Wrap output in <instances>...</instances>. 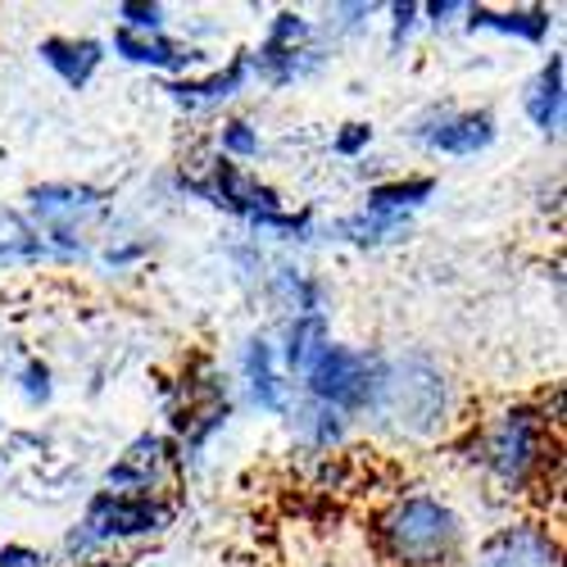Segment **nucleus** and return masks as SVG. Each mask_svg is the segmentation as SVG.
<instances>
[{
	"mask_svg": "<svg viewBox=\"0 0 567 567\" xmlns=\"http://www.w3.org/2000/svg\"><path fill=\"white\" fill-rule=\"evenodd\" d=\"M332 19H337V28H341V32H359V28H368L372 6H337V10H332Z\"/></svg>",
	"mask_w": 567,
	"mask_h": 567,
	"instance_id": "c756f323",
	"label": "nucleus"
},
{
	"mask_svg": "<svg viewBox=\"0 0 567 567\" xmlns=\"http://www.w3.org/2000/svg\"><path fill=\"white\" fill-rule=\"evenodd\" d=\"M422 10V23L427 28H445V23H454L467 6H458V0H432V6H417Z\"/></svg>",
	"mask_w": 567,
	"mask_h": 567,
	"instance_id": "c85d7f7f",
	"label": "nucleus"
},
{
	"mask_svg": "<svg viewBox=\"0 0 567 567\" xmlns=\"http://www.w3.org/2000/svg\"><path fill=\"white\" fill-rule=\"evenodd\" d=\"M495 114L486 110H432L413 123V141L432 155H450V159H467L495 146Z\"/></svg>",
	"mask_w": 567,
	"mask_h": 567,
	"instance_id": "9b49d317",
	"label": "nucleus"
},
{
	"mask_svg": "<svg viewBox=\"0 0 567 567\" xmlns=\"http://www.w3.org/2000/svg\"><path fill=\"white\" fill-rule=\"evenodd\" d=\"M554 10L549 6H513V10H495V6H467L463 10V28L467 32H495V37H513L527 45H545L554 32Z\"/></svg>",
	"mask_w": 567,
	"mask_h": 567,
	"instance_id": "2eb2a0df",
	"label": "nucleus"
},
{
	"mask_svg": "<svg viewBox=\"0 0 567 567\" xmlns=\"http://www.w3.org/2000/svg\"><path fill=\"white\" fill-rule=\"evenodd\" d=\"M386 14H391V45L400 51V45L409 41V32L422 23V10L413 6V0H395V6H391Z\"/></svg>",
	"mask_w": 567,
	"mask_h": 567,
	"instance_id": "bb28decb",
	"label": "nucleus"
},
{
	"mask_svg": "<svg viewBox=\"0 0 567 567\" xmlns=\"http://www.w3.org/2000/svg\"><path fill=\"white\" fill-rule=\"evenodd\" d=\"M177 192L186 196H196L231 218H241L246 227L255 231H272V236H287V241H309V231H313V214L309 209H287L277 196V186L259 182L255 173H246L241 164H231V159H205L196 164L192 173H177Z\"/></svg>",
	"mask_w": 567,
	"mask_h": 567,
	"instance_id": "20e7f679",
	"label": "nucleus"
},
{
	"mask_svg": "<svg viewBox=\"0 0 567 567\" xmlns=\"http://www.w3.org/2000/svg\"><path fill=\"white\" fill-rule=\"evenodd\" d=\"M558 450H563V436L545 427L536 400H504L486 417L467 422V432L458 441V454L472 467H482L486 477L513 499L532 495L536 477Z\"/></svg>",
	"mask_w": 567,
	"mask_h": 567,
	"instance_id": "f257e3e1",
	"label": "nucleus"
},
{
	"mask_svg": "<svg viewBox=\"0 0 567 567\" xmlns=\"http://www.w3.org/2000/svg\"><path fill=\"white\" fill-rule=\"evenodd\" d=\"M377 377H382V354L332 341L318 354V363L300 377V386H305V400L337 409L341 417H354V413H368Z\"/></svg>",
	"mask_w": 567,
	"mask_h": 567,
	"instance_id": "0eeeda50",
	"label": "nucleus"
},
{
	"mask_svg": "<svg viewBox=\"0 0 567 567\" xmlns=\"http://www.w3.org/2000/svg\"><path fill=\"white\" fill-rule=\"evenodd\" d=\"M177 517V499L168 495H114L96 491L86 499L82 517L64 532V558L69 563H91L96 554L127 545V540H151L164 536Z\"/></svg>",
	"mask_w": 567,
	"mask_h": 567,
	"instance_id": "39448f33",
	"label": "nucleus"
},
{
	"mask_svg": "<svg viewBox=\"0 0 567 567\" xmlns=\"http://www.w3.org/2000/svg\"><path fill=\"white\" fill-rule=\"evenodd\" d=\"M477 567H563V536L549 517H513L482 540Z\"/></svg>",
	"mask_w": 567,
	"mask_h": 567,
	"instance_id": "1a4fd4ad",
	"label": "nucleus"
},
{
	"mask_svg": "<svg viewBox=\"0 0 567 567\" xmlns=\"http://www.w3.org/2000/svg\"><path fill=\"white\" fill-rule=\"evenodd\" d=\"M0 567H51V558L32 545H0Z\"/></svg>",
	"mask_w": 567,
	"mask_h": 567,
	"instance_id": "cd10ccee",
	"label": "nucleus"
},
{
	"mask_svg": "<svg viewBox=\"0 0 567 567\" xmlns=\"http://www.w3.org/2000/svg\"><path fill=\"white\" fill-rule=\"evenodd\" d=\"M291 427L300 432V441H305L313 454H332V450H341V441H346V432H350V417H341L337 409H327V404L305 400V404L291 413Z\"/></svg>",
	"mask_w": 567,
	"mask_h": 567,
	"instance_id": "aec40b11",
	"label": "nucleus"
},
{
	"mask_svg": "<svg viewBox=\"0 0 567 567\" xmlns=\"http://www.w3.org/2000/svg\"><path fill=\"white\" fill-rule=\"evenodd\" d=\"M146 250H151L146 241H127V246H110V250H105V264H110V268H127V264H136V259H141V255H146Z\"/></svg>",
	"mask_w": 567,
	"mask_h": 567,
	"instance_id": "7c9ffc66",
	"label": "nucleus"
},
{
	"mask_svg": "<svg viewBox=\"0 0 567 567\" xmlns=\"http://www.w3.org/2000/svg\"><path fill=\"white\" fill-rule=\"evenodd\" d=\"M250 78H255L250 51H236L223 69H214L205 78H173V82H164V91H168V101L182 105L186 114H205V110L227 105L231 96H241Z\"/></svg>",
	"mask_w": 567,
	"mask_h": 567,
	"instance_id": "f8f14e48",
	"label": "nucleus"
},
{
	"mask_svg": "<svg viewBox=\"0 0 567 567\" xmlns=\"http://www.w3.org/2000/svg\"><path fill=\"white\" fill-rule=\"evenodd\" d=\"M250 69L268 86H291L322 69V51L313 45V23L296 10H281L268 19L259 51H250Z\"/></svg>",
	"mask_w": 567,
	"mask_h": 567,
	"instance_id": "6e6552de",
	"label": "nucleus"
},
{
	"mask_svg": "<svg viewBox=\"0 0 567 567\" xmlns=\"http://www.w3.org/2000/svg\"><path fill=\"white\" fill-rule=\"evenodd\" d=\"M400 231H409V223H391V218H377V214H363V209L337 223V236H341V241H350V246H359V250L386 246V241H395Z\"/></svg>",
	"mask_w": 567,
	"mask_h": 567,
	"instance_id": "4be33fe9",
	"label": "nucleus"
},
{
	"mask_svg": "<svg viewBox=\"0 0 567 567\" xmlns=\"http://www.w3.org/2000/svg\"><path fill=\"white\" fill-rule=\"evenodd\" d=\"M441 192V182L427 177V173H413V177H395V182H377L368 186V200H363V214H377V218H391V223H409L417 209H427L432 196Z\"/></svg>",
	"mask_w": 567,
	"mask_h": 567,
	"instance_id": "a211bd4d",
	"label": "nucleus"
},
{
	"mask_svg": "<svg viewBox=\"0 0 567 567\" xmlns=\"http://www.w3.org/2000/svg\"><path fill=\"white\" fill-rule=\"evenodd\" d=\"M368 417L377 432H386L395 441H436L454 417L445 368L427 354L382 359V377H377Z\"/></svg>",
	"mask_w": 567,
	"mask_h": 567,
	"instance_id": "7ed1b4c3",
	"label": "nucleus"
},
{
	"mask_svg": "<svg viewBox=\"0 0 567 567\" xmlns=\"http://www.w3.org/2000/svg\"><path fill=\"white\" fill-rule=\"evenodd\" d=\"M114 55L127 60V64H136V69L168 73V82H173V78H186V69L200 60L196 45H182V41H173L168 32L141 37V32H123V28H114Z\"/></svg>",
	"mask_w": 567,
	"mask_h": 567,
	"instance_id": "4468645a",
	"label": "nucleus"
},
{
	"mask_svg": "<svg viewBox=\"0 0 567 567\" xmlns=\"http://www.w3.org/2000/svg\"><path fill=\"white\" fill-rule=\"evenodd\" d=\"M368 146H372V123H341L332 136V155L341 159H359L368 155Z\"/></svg>",
	"mask_w": 567,
	"mask_h": 567,
	"instance_id": "a878e982",
	"label": "nucleus"
},
{
	"mask_svg": "<svg viewBox=\"0 0 567 567\" xmlns=\"http://www.w3.org/2000/svg\"><path fill=\"white\" fill-rule=\"evenodd\" d=\"M19 391H23V400H28L32 409L51 404V395H55V377H51V368H45L41 359H28L23 372H19Z\"/></svg>",
	"mask_w": 567,
	"mask_h": 567,
	"instance_id": "393cba45",
	"label": "nucleus"
},
{
	"mask_svg": "<svg viewBox=\"0 0 567 567\" xmlns=\"http://www.w3.org/2000/svg\"><path fill=\"white\" fill-rule=\"evenodd\" d=\"M523 110H527V118H532L536 132L558 136V127H563V110H567V60H563L558 51L536 69V78H532V86H527V96H523Z\"/></svg>",
	"mask_w": 567,
	"mask_h": 567,
	"instance_id": "f3484780",
	"label": "nucleus"
},
{
	"mask_svg": "<svg viewBox=\"0 0 567 567\" xmlns=\"http://www.w3.org/2000/svg\"><path fill=\"white\" fill-rule=\"evenodd\" d=\"M173 467H177L173 441L164 432H141L105 467V491H114V495H164V482H168Z\"/></svg>",
	"mask_w": 567,
	"mask_h": 567,
	"instance_id": "9d476101",
	"label": "nucleus"
},
{
	"mask_svg": "<svg viewBox=\"0 0 567 567\" xmlns=\"http://www.w3.org/2000/svg\"><path fill=\"white\" fill-rule=\"evenodd\" d=\"M214 146H218V159L246 164V159H259L264 136H259V127H255V123H246V118H227V123L214 132Z\"/></svg>",
	"mask_w": 567,
	"mask_h": 567,
	"instance_id": "5701e85b",
	"label": "nucleus"
},
{
	"mask_svg": "<svg viewBox=\"0 0 567 567\" xmlns=\"http://www.w3.org/2000/svg\"><path fill=\"white\" fill-rule=\"evenodd\" d=\"M272 300H277L281 309H287L291 318H305V313H322L327 291H322V281H318L313 272L281 264V268L272 272Z\"/></svg>",
	"mask_w": 567,
	"mask_h": 567,
	"instance_id": "412c9836",
	"label": "nucleus"
},
{
	"mask_svg": "<svg viewBox=\"0 0 567 567\" xmlns=\"http://www.w3.org/2000/svg\"><path fill=\"white\" fill-rule=\"evenodd\" d=\"M37 55L64 86L82 91V86L96 82L101 64H105V41H96V37H45L37 45Z\"/></svg>",
	"mask_w": 567,
	"mask_h": 567,
	"instance_id": "dca6fc26",
	"label": "nucleus"
},
{
	"mask_svg": "<svg viewBox=\"0 0 567 567\" xmlns=\"http://www.w3.org/2000/svg\"><path fill=\"white\" fill-rule=\"evenodd\" d=\"M114 19L123 32H141V37H155L168 28V10L164 6H146V0H123L114 6Z\"/></svg>",
	"mask_w": 567,
	"mask_h": 567,
	"instance_id": "b1692460",
	"label": "nucleus"
},
{
	"mask_svg": "<svg viewBox=\"0 0 567 567\" xmlns=\"http://www.w3.org/2000/svg\"><path fill=\"white\" fill-rule=\"evenodd\" d=\"M327 346H332V327H327V313L287 318V327H281V346H277V363H281V372L305 377Z\"/></svg>",
	"mask_w": 567,
	"mask_h": 567,
	"instance_id": "6ab92c4d",
	"label": "nucleus"
},
{
	"mask_svg": "<svg viewBox=\"0 0 567 567\" xmlns=\"http://www.w3.org/2000/svg\"><path fill=\"white\" fill-rule=\"evenodd\" d=\"M236 368H241V386L250 395L255 409L264 413H287L291 409V391H287V372H281L277 363V346L268 337H250L241 346V359H236Z\"/></svg>",
	"mask_w": 567,
	"mask_h": 567,
	"instance_id": "ddd939ff",
	"label": "nucleus"
},
{
	"mask_svg": "<svg viewBox=\"0 0 567 567\" xmlns=\"http://www.w3.org/2000/svg\"><path fill=\"white\" fill-rule=\"evenodd\" d=\"M372 545L386 567H454L467 532L450 499L432 491H400L372 513Z\"/></svg>",
	"mask_w": 567,
	"mask_h": 567,
	"instance_id": "f03ea898",
	"label": "nucleus"
},
{
	"mask_svg": "<svg viewBox=\"0 0 567 567\" xmlns=\"http://www.w3.org/2000/svg\"><path fill=\"white\" fill-rule=\"evenodd\" d=\"M110 214V192L91 182H41L28 186V227L51 246L55 259H82V236Z\"/></svg>",
	"mask_w": 567,
	"mask_h": 567,
	"instance_id": "423d86ee",
	"label": "nucleus"
}]
</instances>
